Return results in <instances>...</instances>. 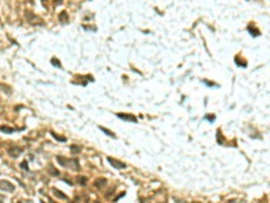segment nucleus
I'll use <instances>...</instances> for the list:
<instances>
[{
	"label": "nucleus",
	"mask_w": 270,
	"mask_h": 203,
	"mask_svg": "<svg viewBox=\"0 0 270 203\" xmlns=\"http://www.w3.org/2000/svg\"><path fill=\"white\" fill-rule=\"evenodd\" d=\"M0 190L2 191H7V192H14L15 185L12 183L7 181V180H0Z\"/></svg>",
	"instance_id": "nucleus-1"
},
{
	"label": "nucleus",
	"mask_w": 270,
	"mask_h": 203,
	"mask_svg": "<svg viewBox=\"0 0 270 203\" xmlns=\"http://www.w3.org/2000/svg\"><path fill=\"white\" fill-rule=\"evenodd\" d=\"M107 161H108L114 168H116V169H124V168L127 167L126 162H122V161L116 160V158H112V157H107Z\"/></svg>",
	"instance_id": "nucleus-2"
},
{
	"label": "nucleus",
	"mask_w": 270,
	"mask_h": 203,
	"mask_svg": "<svg viewBox=\"0 0 270 203\" xmlns=\"http://www.w3.org/2000/svg\"><path fill=\"white\" fill-rule=\"evenodd\" d=\"M23 150L20 149V148H16V146H12L8 149V156H11V157H18V156L22 153Z\"/></svg>",
	"instance_id": "nucleus-3"
},
{
	"label": "nucleus",
	"mask_w": 270,
	"mask_h": 203,
	"mask_svg": "<svg viewBox=\"0 0 270 203\" xmlns=\"http://www.w3.org/2000/svg\"><path fill=\"white\" fill-rule=\"evenodd\" d=\"M118 117L122 118V119H124V121H130V122H136V121H138L135 115H131V114H122V112H119Z\"/></svg>",
	"instance_id": "nucleus-4"
},
{
	"label": "nucleus",
	"mask_w": 270,
	"mask_h": 203,
	"mask_svg": "<svg viewBox=\"0 0 270 203\" xmlns=\"http://www.w3.org/2000/svg\"><path fill=\"white\" fill-rule=\"evenodd\" d=\"M106 184H107V179H104V178H99L95 180V185H96V188H99V190L103 188Z\"/></svg>",
	"instance_id": "nucleus-5"
},
{
	"label": "nucleus",
	"mask_w": 270,
	"mask_h": 203,
	"mask_svg": "<svg viewBox=\"0 0 270 203\" xmlns=\"http://www.w3.org/2000/svg\"><path fill=\"white\" fill-rule=\"evenodd\" d=\"M57 161L60 162L62 167H65V168H69V158H65V157H62V156H57Z\"/></svg>",
	"instance_id": "nucleus-6"
},
{
	"label": "nucleus",
	"mask_w": 270,
	"mask_h": 203,
	"mask_svg": "<svg viewBox=\"0 0 270 203\" xmlns=\"http://www.w3.org/2000/svg\"><path fill=\"white\" fill-rule=\"evenodd\" d=\"M58 19H60L61 23H68V12H66V11H62V12L58 15Z\"/></svg>",
	"instance_id": "nucleus-7"
},
{
	"label": "nucleus",
	"mask_w": 270,
	"mask_h": 203,
	"mask_svg": "<svg viewBox=\"0 0 270 203\" xmlns=\"http://www.w3.org/2000/svg\"><path fill=\"white\" fill-rule=\"evenodd\" d=\"M53 194L57 196V198H61V199H68V196H66L63 192H61V191H58L57 188H53Z\"/></svg>",
	"instance_id": "nucleus-8"
},
{
	"label": "nucleus",
	"mask_w": 270,
	"mask_h": 203,
	"mask_svg": "<svg viewBox=\"0 0 270 203\" xmlns=\"http://www.w3.org/2000/svg\"><path fill=\"white\" fill-rule=\"evenodd\" d=\"M249 31H250V34H252V35H255V37H258L259 35V30L258 28H252V25H250L249 26Z\"/></svg>",
	"instance_id": "nucleus-9"
},
{
	"label": "nucleus",
	"mask_w": 270,
	"mask_h": 203,
	"mask_svg": "<svg viewBox=\"0 0 270 203\" xmlns=\"http://www.w3.org/2000/svg\"><path fill=\"white\" fill-rule=\"evenodd\" d=\"M70 152L72 153H80L81 152V146H78V145H70Z\"/></svg>",
	"instance_id": "nucleus-10"
},
{
	"label": "nucleus",
	"mask_w": 270,
	"mask_h": 203,
	"mask_svg": "<svg viewBox=\"0 0 270 203\" xmlns=\"http://www.w3.org/2000/svg\"><path fill=\"white\" fill-rule=\"evenodd\" d=\"M0 130H2L3 133H8V134L15 131V129H12V127H8V126H2V127H0Z\"/></svg>",
	"instance_id": "nucleus-11"
},
{
	"label": "nucleus",
	"mask_w": 270,
	"mask_h": 203,
	"mask_svg": "<svg viewBox=\"0 0 270 203\" xmlns=\"http://www.w3.org/2000/svg\"><path fill=\"white\" fill-rule=\"evenodd\" d=\"M86 181H88V179H86L85 176H78V178H77V183H78V184H81V185H85Z\"/></svg>",
	"instance_id": "nucleus-12"
},
{
	"label": "nucleus",
	"mask_w": 270,
	"mask_h": 203,
	"mask_svg": "<svg viewBox=\"0 0 270 203\" xmlns=\"http://www.w3.org/2000/svg\"><path fill=\"white\" fill-rule=\"evenodd\" d=\"M100 130H103V131H104V133H106V134H107V135H108V137H114V138H115V134H114V133H112V131H111V130L106 129V127H103V126H100Z\"/></svg>",
	"instance_id": "nucleus-13"
},
{
	"label": "nucleus",
	"mask_w": 270,
	"mask_h": 203,
	"mask_svg": "<svg viewBox=\"0 0 270 203\" xmlns=\"http://www.w3.org/2000/svg\"><path fill=\"white\" fill-rule=\"evenodd\" d=\"M50 134H51V135H53V137H54V138H56V140H58V141H61V142H65V141H66V138H65V137H61V135H58V134H56V133H54V131H51V133H50Z\"/></svg>",
	"instance_id": "nucleus-14"
},
{
	"label": "nucleus",
	"mask_w": 270,
	"mask_h": 203,
	"mask_svg": "<svg viewBox=\"0 0 270 203\" xmlns=\"http://www.w3.org/2000/svg\"><path fill=\"white\" fill-rule=\"evenodd\" d=\"M235 62H236L239 66H246V65H247V62H246L245 60L240 61V60H239V57H236V58H235Z\"/></svg>",
	"instance_id": "nucleus-15"
},
{
	"label": "nucleus",
	"mask_w": 270,
	"mask_h": 203,
	"mask_svg": "<svg viewBox=\"0 0 270 203\" xmlns=\"http://www.w3.org/2000/svg\"><path fill=\"white\" fill-rule=\"evenodd\" d=\"M49 172L51 173V175H54V176H60V172L58 171H56L53 167H49Z\"/></svg>",
	"instance_id": "nucleus-16"
},
{
	"label": "nucleus",
	"mask_w": 270,
	"mask_h": 203,
	"mask_svg": "<svg viewBox=\"0 0 270 203\" xmlns=\"http://www.w3.org/2000/svg\"><path fill=\"white\" fill-rule=\"evenodd\" d=\"M51 64H53L54 66H60V68H61V62L58 60H56V58H51Z\"/></svg>",
	"instance_id": "nucleus-17"
},
{
	"label": "nucleus",
	"mask_w": 270,
	"mask_h": 203,
	"mask_svg": "<svg viewBox=\"0 0 270 203\" xmlns=\"http://www.w3.org/2000/svg\"><path fill=\"white\" fill-rule=\"evenodd\" d=\"M20 167H22V169H28V164H27V161H23L22 164H20Z\"/></svg>",
	"instance_id": "nucleus-18"
},
{
	"label": "nucleus",
	"mask_w": 270,
	"mask_h": 203,
	"mask_svg": "<svg viewBox=\"0 0 270 203\" xmlns=\"http://www.w3.org/2000/svg\"><path fill=\"white\" fill-rule=\"evenodd\" d=\"M205 119H208V121H215V115H205Z\"/></svg>",
	"instance_id": "nucleus-19"
},
{
	"label": "nucleus",
	"mask_w": 270,
	"mask_h": 203,
	"mask_svg": "<svg viewBox=\"0 0 270 203\" xmlns=\"http://www.w3.org/2000/svg\"><path fill=\"white\" fill-rule=\"evenodd\" d=\"M54 3H56V4H61V3H62V0H54Z\"/></svg>",
	"instance_id": "nucleus-20"
},
{
	"label": "nucleus",
	"mask_w": 270,
	"mask_h": 203,
	"mask_svg": "<svg viewBox=\"0 0 270 203\" xmlns=\"http://www.w3.org/2000/svg\"><path fill=\"white\" fill-rule=\"evenodd\" d=\"M193 203H197V202H193Z\"/></svg>",
	"instance_id": "nucleus-21"
}]
</instances>
